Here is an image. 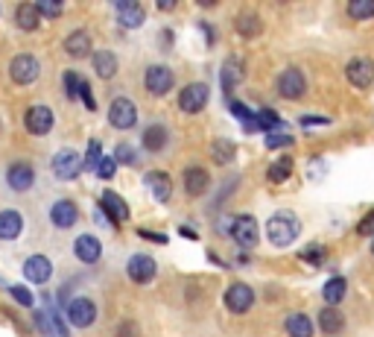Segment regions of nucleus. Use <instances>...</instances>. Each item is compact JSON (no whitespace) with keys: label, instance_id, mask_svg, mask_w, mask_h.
<instances>
[{"label":"nucleus","instance_id":"obj_1","mask_svg":"<svg viewBox=\"0 0 374 337\" xmlns=\"http://www.w3.org/2000/svg\"><path fill=\"white\" fill-rule=\"evenodd\" d=\"M299 232H301V226H299V220H295L292 214H275V217H269V223H266V235H269V241L275 244V246H290L295 237H299Z\"/></svg>","mask_w":374,"mask_h":337},{"label":"nucleus","instance_id":"obj_2","mask_svg":"<svg viewBox=\"0 0 374 337\" xmlns=\"http://www.w3.org/2000/svg\"><path fill=\"white\" fill-rule=\"evenodd\" d=\"M41 73V65L36 56H29V53H21V56L12 59V65H9V77H12L15 85H29L36 82Z\"/></svg>","mask_w":374,"mask_h":337},{"label":"nucleus","instance_id":"obj_3","mask_svg":"<svg viewBox=\"0 0 374 337\" xmlns=\"http://www.w3.org/2000/svg\"><path fill=\"white\" fill-rule=\"evenodd\" d=\"M278 94L284 97V100H301V97L307 94V80L304 73L299 68H287L278 77Z\"/></svg>","mask_w":374,"mask_h":337},{"label":"nucleus","instance_id":"obj_4","mask_svg":"<svg viewBox=\"0 0 374 337\" xmlns=\"http://www.w3.org/2000/svg\"><path fill=\"white\" fill-rule=\"evenodd\" d=\"M345 77H348V82L354 85V89H369V85L374 82V62L366 59V56L351 59L345 65Z\"/></svg>","mask_w":374,"mask_h":337},{"label":"nucleus","instance_id":"obj_5","mask_svg":"<svg viewBox=\"0 0 374 337\" xmlns=\"http://www.w3.org/2000/svg\"><path fill=\"white\" fill-rule=\"evenodd\" d=\"M108 121H112L114 129H132L138 121V108L132 100H126V97H117V100L108 106Z\"/></svg>","mask_w":374,"mask_h":337},{"label":"nucleus","instance_id":"obj_6","mask_svg":"<svg viewBox=\"0 0 374 337\" xmlns=\"http://www.w3.org/2000/svg\"><path fill=\"white\" fill-rule=\"evenodd\" d=\"M208 85L202 82H193V85H184L182 94H179V108L187 115H196V112H202L205 103H208Z\"/></svg>","mask_w":374,"mask_h":337},{"label":"nucleus","instance_id":"obj_7","mask_svg":"<svg viewBox=\"0 0 374 337\" xmlns=\"http://www.w3.org/2000/svg\"><path fill=\"white\" fill-rule=\"evenodd\" d=\"M82 167H85V161L76 156L73 150H62V153H56V159H53V173H56L59 179H64V182H71V179L79 176Z\"/></svg>","mask_w":374,"mask_h":337},{"label":"nucleus","instance_id":"obj_8","mask_svg":"<svg viewBox=\"0 0 374 337\" xmlns=\"http://www.w3.org/2000/svg\"><path fill=\"white\" fill-rule=\"evenodd\" d=\"M231 237L243 246V249H251L258 244V220L251 214H243L231 223Z\"/></svg>","mask_w":374,"mask_h":337},{"label":"nucleus","instance_id":"obj_9","mask_svg":"<svg viewBox=\"0 0 374 337\" xmlns=\"http://www.w3.org/2000/svg\"><path fill=\"white\" fill-rule=\"evenodd\" d=\"M225 305L231 314H246L251 305H255V290L249 285H231L225 290Z\"/></svg>","mask_w":374,"mask_h":337},{"label":"nucleus","instance_id":"obj_10","mask_svg":"<svg viewBox=\"0 0 374 337\" xmlns=\"http://www.w3.org/2000/svg\"><path fill=\"white\" fill-rule=\"evenodd\" d=\"M126 273L132 281H138V285H147V281L155 279V261L149 255H132L129 264H126Z\"/></svg>","mask_w":374,"mask_h":337},{"label":"nucleus","instance_id":"obj_11","mask_svg":"<svg viewBox=\"0 0 374 337\" xmlns=\"http://www.w3.org/2000/svg\"><path fill=\"white\" fill-rule=\"evenodd\" d=\"M68 320L73 325H79V329H85V325H91L97 320V305L85 297L73 299V302H68Z\"/></svg>","mask_w":374,"mask_h":337},{"label":"nucleus","instance_id":"obj_12","mask_svg":"<svg viewBox=\"0 0 374 337\" xmlns=\"http://www.w3.org/2000/svg\"><path fill=\"white\" fill-rule=\"evenodd\" d=\"M170 89H173V71L164 68V65H152L147 71V91L155 97H164Z\"/></svg>","mask_w":374,"mask_h":337},{"label":"nucleus","instance_id":"obj_13","mask_svg":"<svg viewBox=\"0 0 374 337\" xmlns=\"http://www.w3.org/2000/svg\"><path fill=\"white\" fill-rule=\"evenodd\" d=\"M24 121H27V129L32 135H47L53 129V112L47 106H32Z\"/></svg>","mask_w":374,"mask_h":337},{"label":"nucleus","instance_id":"obj_14","mask_svg":"<svg viewBox=\"0 0 374 337\" xmlns=\"http://www.w3.org/2000/svg\"><path fill=\"white\" fill-rule=\"evenodd\" d=\"M100 205H103V211L108 214V220L112 223H126L129 220V205H126L123 197H117L114 191H105Z\"/></svg>","mask_w":374,"mask_h":337},{"label":"nucleus","instance_id":"obj_15","mask_svg":"<svg viewBox=\"0 0 374 337\" xmlns=\"http://www.w3.org/2000/svg\"><path fill=\"white\" fill-rule=\"evenodd\" d=\"M208 188H211V176H208V170H202V167H187L184 170V191H187V197H202Z\"/></svg>","mask_w":374,"mask_h":337},{"label":"nucleus","instance_id":"obj_16","mask_svg":"<svg viewBox=\"0 0 374 337\" xmlns=\"http://www.w3.org/2000/svg\"><path fill=\"white\" fill-rule=\"evenodd\" d=\"M6 182H9V188L12 191H29L32 182H36V173H32V167L24 165V161H15L6 173Z\"/></svg>","mask_w":374,"mask_h":337},{"label":"nucleus","instance_id":"obj_17","mask_svg":"<svg viewBox=\"0 0 374 337\" xmlns=\"http://www.w3.org/2000/svg\"><path fill=\"white\" fill-rule=\"evenodd\" d=\"M73 249H76V258L85 261V264H97L100 255H103V246H100V241H97L94 235H79V237H76V244H73Z\"/></svg>","mask_w":374,"mask_h":337},{"label":"nucleus","instance_id":"obj_18","mask_svg":"<svg viewBox=\"0 0 374 337\" xmlns=\"http://www.w3.org/2000/svg\"><path fill=\"white\" fill-rule=\"evenodd\" d=\"M117 18H120V24H123V27L135 30V27L144 24L147 12H144V6H140V3H135V0H120V3H117Z\"/></svg>","mask_w":374,"mask_h":337},{"label":"nucleus","instance_id":"obj_19","mask_svg":"<svg viewBox=\"0 0 374 337\" xmlns=\"http://www.w3.org/2000/svg\"><path fill=\"white\" fill-rule=\"evenodd\" d=\"M24 276L29 281H38V285H44L50 276H53V264H50V258H44V255H32L27 258V264H24Z\"/></svg>","mask_w":374,"mask_h":337},{"label":"nucleus","instance_id":"obj_20","mask_svg":"<svg viewBox=\"0 0 374 337\" xmlns=\"http://www.w3.org/2000/svg\"><path fill=\"white\" fill-rule=\"evenodd\" d=\"M319 329H322L327 337H336L339 332L345 329V317L339 314V308L325 305L322 311H319Z\"/></svg>","mask_w":374,"mask_h":337},{"label":"nucleus","instance_id":"obj_21","mask_svg":"<svg viewBox=\"0 0 374 337\" xmlns=\"http://www.w3.org/2000/svg\"><path fill=\"white\" fill-rule=\"evenodd\" d=\"M147 188H149V194H152V200L167 202V200H170V194H173V182H170L167 173L152 170L149 176H147Z\"/></svg>","mask_w":374,"mask_h":337},{"label":"nucleus","instance_id":"obj_22","mask_svg":"<svg viewBox=\"0 0 374 337\" xmlns=\"http://www.w3.org/2000/svg\"><path fill=\"white\" fill-rule=\"evenodd\" d=\"M50 217H53V223H56L59 229H71V226L79 220V211H76V205L71 200H59L56 205H53Z\"/></svg>","mask_w":374,"mask_h":337},{"label":"nucleus","instance_id":"obj_23","mask_svg":"<svg viewBox=\"0 0 374 337\" xmlns=\"http://www.w3.org/2000/svg\"><path fill=\"white\" fill-rule=\"evenodd\" d=\"M21 229H24V220H21L18 211H12V209L0 211V237H3V241H15Z\"/></svg>","mask_w":374,"mask_h":337},{"label":"nucleus","instance_id":"obj_24","mask_svg":"<svg viewBox=\"0 0 374 337\" xmlns=\"http://www.w3.org/2000/svg\"><path fill=\"white\" fill-rule=\"evenodd\" d=\"M64 50H68V56L73 59H85L88 53H91V36L88 32H71L68 41H64Z\"/></svg>","mask_w":374,"mask_h":337},{"label":"nucleus","instance_id":"obj_25","mask_svg":"<svg viewBox=\"0 0 374 337\" xmlns=\"http://www.w3.org/2000/svg\"><path fill=\"white\" fill-rule=\"evenodd\" d=\"M38 21H41V12H38V6H32V3H21V6L15 9V24H18L21 30L32 32V30L38 27Z\"/></svg>","mask_w":374,"mask_h":337},{"label":"nucleus","instance_id":"obj_26","mask_svg":"<svg viewBox=\"0 0 374 337\" xmlns=\"http://www.w3.org/2000/svg\"><path fill=\"white\" fill-rule=\"evenodd\" d=\"M94 71L100 73L103 80H112L117 73V56L114 53H108V50H97L94 53Z\"/></svg>","mask_w":374,"mask_h":337},{"label":"nucleus","instance_id":"obj_27","mask_svg":"<svg viewBox=\"0 0 374 337\" xmlns=\"http://www.w3.org/2000/svg\"><path fill=\"white\" fill-rule=\"evenodd\" d=\"M284 329H287L290 337H313V323H310V317H304V314H290Z\"/></svg>","mask_w":374,"mask_h":337},{"label":"nucleus","instance_id":"obj_28","mask_svg":"<svg viewBox=\"0 0 374 337\" xmlns=\"http://www.w3.org/2000/svg\"><path fill=\"white\" fill-rule=\"evenodd\" d=\"M240 80H243V62H240L237 56L225 59V65H223V89L231 91Z\"/></svg>","mask_w":374,"mask_h":337},{"label":"nucleus","instance_id":"obj_29","mask_svg":"<svg viewBox=\"0 0 374 337\" xmlns=\"http://www.w3.org/2000/svg\"><path fill=\"white\" fill-rule=\"evenodd\" d=\"M345 290H348V285H345V279L342 276H336V279H331V281H325V290H322V297H325V302L327 305H339V302L345 299Z\"/></svg>","mask_w":374,"mask_h":337},{"label":"nucleus","instance_id":"obj_30","mask_svg":"<svg viewBox=\"0 0 374 337\" xmlns=\"http://www.w3.org/2000/svg\"><path fill=\"white\" fill-rule=\"evenodd\" d=\"M211 156H214L216 165H231V161H234V156H237L234 141H225V138L214 141V144H211Z\"/></svg>","mask_w":374,"mask_h":337},{"label":"nucleus","instance_id":"obj_31","mask_svg":"<svg viewBox=\"0 0 374 337\" xmlns=\"http://www.w3.org/2000/svg\"><path fill=\"white\" fill-rule=\"evenodd\" d=\"M260 30H263V21L255 15V12H243L237 18V32L243 38H255V36H260Z\"/></svg>","mask_w":374,"mask_h":337},{"label":"nucleus","instance_id":"obj_32","mask_svg":"<svg viewBox=\"0 0 374 337\" xmlns=\"http://www.w3.org/2000/svg\"><path fill=\"white\" fill-rule=\"evenodd\" d=\"M164 144H167V129L164 126H149L144 132V147L149 150V153H158V150H164Z\"/></svg>","mask_w":374,"mask_h":337},{"label":"nucleus","instance_id":"obj_33","mask_svg":"<svg viewBox=\"0 0 374 337\" xmlns=\"http://www.w3.org/2000/svg\"><path fill=\"white\" fill-rule=\"evenodd\" d=\"M290 173H292V159H290V156H284V159H278V161H272L266 176H269V182L281 185V182H287V179H290Z\"/></svg>","mask_w":374,"mask_h":337},{"label":"nucleus","instance_id":"obj_34","mask_svg":"<svg viewBox=\"0 0 374 337\" xmlns=\"http://www.w3.org/2000/svg\"><path fill=\"white\" fill-rule=\"evenodd\" d=\"M348 15L354 18V21L374 18V0H351V3H348Z\"/></svg>","mask_w":374,"mask_h":337},{"label":"nucleus","instance_id":"obj_35","mask_svg":"<svg viewBox=\"0 0 374 337\" xmlns=\"http://www.w3.org/2000/svg\"><path fill=\"white\" fill-rule=\"evenodd\" d=\"M301 258L307 261V264H313V267H322L325 264V258H327V249L322 246V244H310L301 253Z\"/></svg>","mask_w":374,"mask_h":337},{"label":"nucleus","instance_id":"obj_36","mask_svg":"<svg viewBox=\"0 0 374 337\" xmlns=\"http://www.w3.org/2000/svg\"><path fill=\"white\" fill-rule=\"evenodd\" d=\"M103 165V147L100 141H91L88 144V156H85V170H100Z\"/></svg>","mask_w":374,"mask_h":337},{"label":"nucleus","instance_id":"obj_37","mask_svg":"<svg viewBox=\"0 0 374 337\" xmlns=\"http://www.w3.org/2000/svg\"><path fill=\"white\" fill-rule=\"evenodd\" d=\"M281 121H278V115L272 112V108H260L258 112V129H266V132L272 135V129H278Z\"/></svg>","mask_w":374,"mask_h":337},{"label":"nucleus","instance_id":"obj_38","mask_svg":"<svg viewBox=\"0 0 374 337\" xmlns=\"http://www.w3.org/2000/svg\"><path fill=\"white\" fill-rule=\"evenodd\" d=\"M36 6H38V12L47 15V18H59L64 12V6L56 3V0H41V3H36Z\"/></svg>","mask_w":374,"mask_h":337},{"label":"nucleus","instance_id":"obj_39","mask_svg":"<svg viewBox=\"0 0 374 337\" xmlns=\"http://www.w3.org/2000/svg\"><path fill=\"white\" fill-rule=\"evenodd\" d=\"M64 89H68V97H79V89H82V80L76 73H64Z\"/></svg>","mask_w":374,"mask_h":337},{"label":"nucleus","instance_id":"obj_40","mask_svg":"<svg viewBox=\"0 0 374 337\" xmlns=\"http://www.w3.org/2000/svg\"><path fill=\"white\" fill-rule=\"evenodd\" d=\"M290 144H292L290 135H278V132L266 135V147H269V150H281V147H290Z\"/></svg>","mask_w":374,"mask_h":337},{"label":"nucleus","instance_id":"obj_41","mask_svg":"<svg viewBox=\"0 0 374 337\" xmlns=\"http://www.w3.org/2000/svg\"><path fill=\"white\" fill-rule=\"evenodd\" d=\"M9 293H12V299H15V302H21V305H24V308H29V305H32V293H29L27 288H18V285H15V288H9Z\"/></svg>","mask_w":374,"mask_h":337},{"label":"nucleus","instance_id":"obj_42","mask_svg":"<svg viewBox=\"0 0 374 337\" xmlns=\"http://www.w3.org/2000/svg\"><path fill=\"white\" fill-rule=\"evenodd\" d=\"M79 100L85 103V108H91V112L97 108V103H94V94H91V85H88V82H82V89H79Z\"/></svg>","mask_w":374,"mask_h":337},{"label":"nucleus","instance_id":"obj_43","mask_svg":"<svg viewBox=\"0 0 374 337\" xmlns=\"http://www.w3.org/2000/svg\"><path fill=\"white\" fill-rule=\"evenodd\" d=\"M114 165H117L114 159H103V165H100V170H97V173H100L103 179H112L114 176Z\"/></svg>","mask_w":374,"mask_h":337},{"label":"nucleus","instance_id":"obj_44","mask_svg":"<svg viewBox=\"0 0 374 337\" xmlns=\"http://www.w3.org/2000/svg\"><path fill=\"white\" fill-rule=\"evenodd\" d=\"M357 232H360V235H374V211H369L366 220H360Z\"/></svg>","mask_w":374,"mask_h":337},{"label":"nucleus","instance_id":"obj_45","mask_svg":"<svg viewBox=\"0 0 374 337\" xmlns=\"http://www.w3.org/2000/svg\"><path fill=\"white\" fill-rule=\"evenodd\" d=\"M117 337H138V325L135 323H120Z\"/></svg>","mask_w":374,"mask_h":337},{"label":"nucleus","instance_id":"obj_46","mask_svg":"<svg viewBox=\"0 0 374 337\" xmlns=\"http://www.w3.org/2000/svg\"><path fill=\"white\" fill-rule=\"evenodd\" d=\"M132 159H135V153H132V147H117V156H114V161H126V165H129V161Z\"/></svg>","mask_w":374,"mask_h":337},{"label":"nucleus","instance_id":"obj_47","mask_svg":"<svg viewBox=\"0 0 374 337\" xmlns=\"http://www.w3.org/2000/svg\"><path fill=\"white\" fill-rule=\"evenodd\" d=\"M313 124H331V117H316V115H307V117H301V126H313Z\"/></svg>","mask_w":374,"mask_h":337},{"label":"nucleus","instance_id":"obj_48","mask_svg":"<svg viewBox=\"0 0 374 337\" xmlns=\"http://www.w3.org/2000/svg\"><path fill=\"white\" fill-rule=\"evenodd\" d=\"M138 235H140V237H147V241H155V244H164V235H155V232H147V229H140Z\"/></svg>","mask_w":374,"mask_h":337},{"label":"nucleus","instance_id":"obj_49","mask_svg":"<svg viewBox=\"0 0 374 337\" xmlns=\"http://www.w3.org/2000/svg\"><path fill=\"white\" fill-rule=\"evenodd\" d=\"M158 9H161V12H164V9L170 12V9H175V3H173V0H158Z\"/></svg>","mask_w":374,"mask_h":337},{"label":"nucleus","instance_id":"obj_50","mask_svg":"<svg viewBox=\"0 0 374 337\" xmlns=\"http://www.w3.org/2000/svg\"><path fill=\"white\" fill-rule=\"evenodd\" d=\"M371 253H374V244H371Z\"/></svg>","mask_w":374,"mask_h":337}]
</instances>
